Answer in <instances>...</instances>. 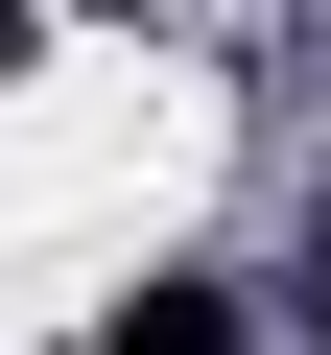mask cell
Wrapping results in <instances>:
<instances>
[{"instance_id": "obj_1", "label": "cell", "mask_w": 331, "mask_h": 355, "mask_svg": "<svg viewBox=\"0 0 331 355\" xmlns=\"http://www.w3.org/2000/svg\"><path fill=\"white\" fill-rule=\"evenodd\" d=\"M95 355H237V308H213V284H142V308H118Z\"/></svg>"}, {"instance_id": "obj_2", "label": "cell", "mask_w": 331, "mask_h": 355, "mask_svg": "<svg viewBox=\"0 0 331 355\" xmlns=\"http://www.w3.org/2000/svg\"><path fill=\"white\" fill-rule=\"evenodd\" d=\"M24 24H48V0H0V71H24Z\"/></svg>"}]
</instances>
